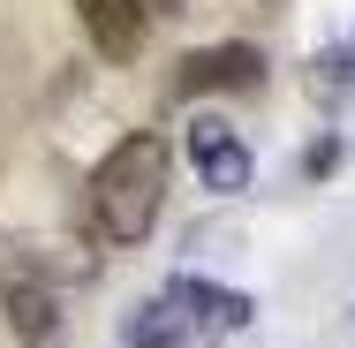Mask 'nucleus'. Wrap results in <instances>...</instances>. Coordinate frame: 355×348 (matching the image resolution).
<instances>
[{
  "label": "nucleus",
  "instance_id": "obj_1",
  "mask_svg": "<svg viewBox=\"0 0 355 348\" xmlns=\"http://www.w3.org/2000/svg\"><path fill=\"white\" fill-rule=\"evenodd\" d=\"M166 182H174L166 137H159V129H129V137L98 159V174H91V212H98V227H106L114 242H144V235L159 227Z\"/></svg>",
  "mask_w": 355,
  "mask_h": 348
},
{
  "label": "nucleus",
  "instance_id": "obj_2",
  "mask_svg": "<svg viewBox=\"0 0 355 348\" xmlns=\"http://www.w3.org/2000/svg\"><path fill=\"white\" fill-rule=\"evenodd\" d=\"M0 303H8V326H15L23 348H53L61 341V295H53V280H38L23 258L0 265Z\"/></svg>",
  "mask_w": 355,
  "mask_h": 348
},
{
  "label": "nucleus",
  "instance_id": "obj_3",
  "mask_svg": "<svg viewBox=\"0 0 355 348\" xmlns=\"http://www.w3.org/2000/svg\"><path fill=\"white\" fill-rule=\"evenodd\" d=\"M166 288L182 295V310H189V326H197V348H219V341H234V333L250 326V295H242V288H219V280H197V273L166 280Z\"/></svg>",
  "mask_w": 355,
  "mask_h": 348
},
{
  "label": "nucleus",
  "instance_id": "obj_4",
  "mask_svg": "<svg viewBox=\"0 0 355 348\" xmlns=\"http://www.w3.org/2000/svg\"><path fill=\"white\" fill-rule=\"evenodd\" d=\"M265 83V53L257 46H205V53H189L182 76H174V91L182 99H205V91H257Z\"/></svg>",
  "mask_w": 355,
  "mask_h": 348
},
{
  "label": "nucleus",
  "instance_id": "obj_5",
  "mask_svg": "<svg viewBox=\"0 0 355 348\" xmlns=\"http://www.w3.org/2000/svg\"><path fill=\"white\" fill-rule=\"evenodd\" d=\"M189 159H197V174H205V190L219 197H234V190H250V174H257V159H250V144L234 137L219 114L205 122H189Z\"/></svg>",
  "mask_w": 355,
  "mask_h": 348
},
{
  "label": "nucleus",
  "instance_id": "obj_6",
  "mask_svg": "<svg viewBox=\"0 0 355 348\" xmlns=\"http://www.w3.org/2000/svg\"><path fill=\"white\" fill-rule=\"evenodd\" d=\"M76 15H83V38H91L98 61H137L144 53V23H151L144 0H76Z\"/></svg>",
  "mask_w": 355,
  "mask_h": 348
},
{
  "label": "nucleus",
  "instance_id": "obj_7",
  "mask_svg": "<svg viewBox=\"0 0 355 348\" xmlns=\"http://www.w3.org/2000/svg\"><path fill=\"white\" fill-rule=\"evenodd\" d=\"M129 348H197V326H189V310H182V295H174V288H159V295L137 310Z\"/></svg>",
  "mask_w": 355,
  "mask_h": 348
},
{
  "label": "nucleus",
  "instance_id": "obj_8",
  "mask_svg": "<svg viewBox=\"0 0 355 348\" xmlns=\"http://www.w3.org/2000/svg\"><path fill=\"white\" fill-rule=\"evenodd\" d=\"M310 99H318V106H348L355 99V38L325 46V53L310 61Z\"/></svg>",
  "mask_w": 355,
  "mask_h": 348
},
{
  "label": "nucleus",
  "instance_id": "obj_9",
  "mask_svg": "<svg viewBox=\"0 0 355 348\" xmlns=\"http://www.w3.org/2000/svg\"><path fill=\"white\" fill-rule=\"evenodd\" d=\"M265 8H280V0H265Z\"/></svg>",
  "mask_w": 355,
  "mask_h": 348
}]
</instances>
